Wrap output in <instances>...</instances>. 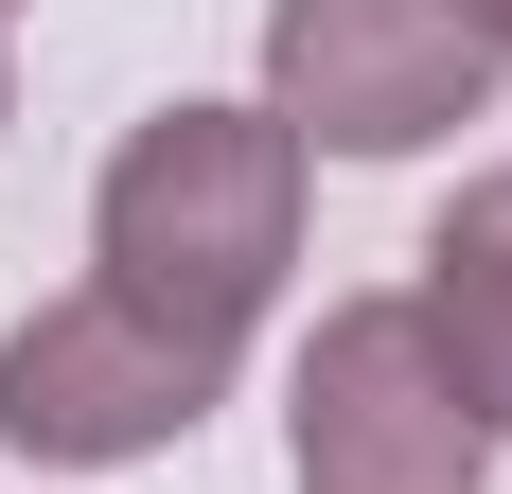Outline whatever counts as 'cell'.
<instances>
[{
	"label": "cell",
	"instance_id": "cell-1",
	"mask_svg": "<svg viewBox=\"0 0 512 494\" xmlns=\"http://www.w3.org/2000/svg\"><path fill=\"white\" fill-rule=\"evenodd\" d=\"M89 265H106L124 318H159L195 353H248V318L301 265V142L265 106H159V124H124V159L89 195Z\"/></svg>",
	"mask_w": 512,
	"mask_h": 494
},
{
	"label": "cell",
	"instance_id": "cell-2",
	"mask_svg": "<svg viewBox=\"0 0 512 494\" xmlns=\"http://www.w3.org/2000/svg\"><path fill=\"white\" fill-rule=\"evenodd\" d=\"M283 477L301 494H495V424L460 406L424 300H336L283 389Z\"/></svg>",
	"mask_w": 512,
	"mask_h": 494
},
{
	"label": "cell",
	"instance_id": "cell-3",
	"mask_svg": "<svg viewBox=\"0 0 512 494\" xmlns=\"http://www.w3.org/2000/svg\"><path fill=\"white\" fill-rule=\"evenodd\" d=\"M495 106V36L460 0H265V124L301 159H424Z\"/></svg>",
	"mask_w": 512,
	"mask_h": 494
},
{
	"label": "cell",
	"instance_id": "cell-4",
	"mask_svg": "<svg viewBox=\"0 0 512 494\" xmlns=\"http://www.w3.org/2000/svg\"><path fill=\"white\" fill-rule=\"evenodd\" d=\"M212 406H230V353L124 318L106 283L36 300V318L0 336V442L36 459V477H124V459H177Z\"/></svg>",
	"mask_w": 512,
	"mask_h": 494
},
{
	"label": "cell",
	"instance_id": "cell-5",
	"mask_svg": "<svg viewBox=\"0 0 512 494\" xmlns=\"http://www.w3.org/2000/svg\"><path fill=\"white\" fill-rule=\"evenodd\" d=\"M424 336H442V371H460V406L512 442V159L495 177H460L442 195V230H424Z\"/></svg>",
	"mask_w": 512,
	"mask_h": 494
},
{
	"label": "cell",
	"instance_id": "cell-6",
	"mask_svg": "<svg viewBox=\"0 0 512 494\" xmlns=\"http://www.w3.org/2000/svg\"><path fill=\"white\" fill-rule=\"evenodd\" d=\"M460 18H477V36H495V53H512V0H460Z\"/></svg>",
	"mask_w": 512,
	"mask_h": 494
},
{
	"label": "cell",
	"instance_id": "cell-7",
	"mask_svg": "<svg viewBox=\"0 0 512 494\" xmlns=\"http://www.w3.org/2000/svg\"><path fill=\"white\" fill-rule=\"evenodd\" d=\"M0 18H18V0H0Z\"/></svg>",
	"mask_w": 512,
	"mask_h": 494
}]
</instances>
